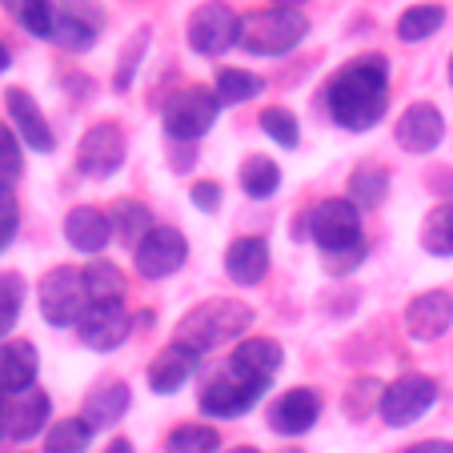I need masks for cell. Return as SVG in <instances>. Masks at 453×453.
<instances>
[{"label":"cell","mask_w":453,"mask_h":453,"mask_svg":"<svg viewBox=\"0 0 453 453\" xmlns=\"http://www.w3.org/2000/svg\"><path fill=\"white\" fill-rule=\"evenodd\" d=\"M109 217H112V233H117V241L128 245V249H137L141 241H145V233L157 225L153 209L137 197H117V205L109 209Z\"/></svg>","instance_id":"484cf974"},{"label":"cell","mask_w":453,"mask_h":453,"mask_svg":"<svg viewBox=\"0 0 453 453\" xmlns=\"http://www.w3.org/2000/svg\"><path fill=\"white\" fill-rule=\"evenodd\" d=\"M237 28H241V17L225 4V0H205L201 9L188 12L185 41L197 57L213 60V57H225V52L237 44Z\"/></svg>","instance_id":"30bf717a"},{"label":"cell","mask_w":453,"mask_h":453,"mask_svg":"<svg viewBox=\"0 0 453 453\" xmlns=\"http://www.w3.org/2000/svg\"><path fill=\"white\" fill-rule=\"evenodd\" d=\"M101 453H137V445L128 441V437H112V441H109V445H104V449H101Z\"/></svg>","instance_id":"bcb514c9"},{"label":"cell","mask_w":453,"mask_h":453,"mask_svg":"<svg viewBox=\"0 0 453 453\" xmlns=\"http://www.w3.org/2000/svg\"><path fill=\"white\" fill-rule=\"evenodd\" d=\"M25 173V141L17 137V128L0 120V180H20Z\"/></svg>","instance_id":"f35d334b"},{"label":"cell","mask_w":453,"mask_h":453,"mask_svg":"<svg viewBox=\"0 0 453 453\" xmlns=\"http://www.w3.org/2000/svg\"><path fill=\"white\" fill-rule=\"evenodd\" d=\"M421 249L429 257H453V201H437L421 221Z\"/></svg>","instance_id":"e575fe53"},{"label":"cell","mask_w":453,"mask_h":453,"mask_svg":"<svg viewBox=\"0 0 453 453\" xmlns=\"http://www.w3.org/2000/svg\"><path fill=\"white\" fill-rule=\"evenodd\" d=\"M0 217H20V205H17V180H0Z\"/></svg>","instance_id":"7bdbcfd3"},{"label":"cell","mask_w":453,"mask_h":453,"mask_svg":"<svg viewBox=\"0 0 453 453\" xmlns=\"http://www.w3.org/2000/svg\"><path fill=\"white\" fill-rule=\"evenodd\" d=\"M261 133H265L273 145H281V149H297V145H301V125H297V117H293L289 109H281V104H273V109L261 112Z\"/></svg>","instance_id":"8d00e7d4"},{"label":"cell","mask_w":453,"mask_h":453,"mask_svg":"<svg viewBox=\"0 0 453 453\" xmlns=\"http://www.w3.org/2000/svg\"><path fill=\"white\" fill-rule=\"evenodd\" d=\"M25 297H28V281L17 269H0V342L12 337L20 313H25Z\"/></svg>","instance_id":"d590c367"},{"label":"cell","mask_w":453,"mask_h":453,"mask_svg":"<svg viewBox=\"0 0 453 453\" xmlns=\"http://www.w3.org/2000/svg\"><path fill=\"white\" fill-rule=\"evenodd\" d=\"M36 309L52 329H77L81 313L88 309L85 277L77 265H52L36 281Z\"/></svg>","instance_id":"8992f818"},{"label":"cell","mask_w":453,"mask_h":453,"mask_svg":"<svg viewBox=\"0 0 453 453\" xmlns=\"http://www.w3.org/2000/svg\"><path fill=\"white\" fill-rule=\"evenodd\" d=\"M269 389H273V381H257V377H241L233 369H221L217 377H209L201 385L197 410L209 421H237L265 402Z\"/></svg>","instance_id":"277c9868"},{"label":"cell","mask_w":453,"mask_h":453,"mask_svg":"<svg viewBox=\"0 0 453 453\" xmlns=\"http://www.w3.org/2000/svg\"><path fill=\"white\" fill-rule=\"evenodd\" d=\"M321 410H326V402H321V394H317L313 385H293V389H285L269 405L265 421L277 437H305L321 421Z\"/></svg>","instance_id":"9a60e30c"},{"label":"cell","mask_w":453,"mask_h":453,"mask_svg":"<svg viewBox=\"0 0 453 453\" xmlns=\"http://www.w3.org/2000/svg\"><path fill=\"white\" fill-rule=\"evenodd\" d=\"M169 161H173V173H188L193 165H197V145H188V141H173Z\"/></svg>","instance_id":"b9f144b4"},{"label":"cell","mask_w":453,"mask_h":453,"mask_svg":"<svg viewBox=\"0 0 453 453\" xmlns=\"http://www.w3.org/2000/svg\"><path fill=\"white\" fill-rule=\"evenodd\" d=\"M394 141H397V149H405V153H413V157L434 153V149L445 141L441 109H437V104H429V101H413L410 109L397 117Z\"/></svg>","instance_id":"e0dca14e"},{"label":"cell","mask_w":453,"mask_h":453,"mask_svg":"<svg viewBox=\"0 0 453 453\" xmlns=\"http://www.w3.org/2000/svg\"><path fill=\"white\" fill-rule=\"evenodd\" d=\"M145 49H149V28H137L133 41L120 49L117 77H112V88H117V93H128V85L137 81V69H141V60H145Z\"/></svg>","instance_id":"74e56055"},{"label":"cell","mask_w":453,"mask_h":453,"mask_svg":"<svg viewBox=\"0 0 453 453\" xmlns=\"http://www.w3.org/2000/svg\"><path fill=\"white\" fill-rule=\"evenodd\" d=\"M225 104L217 101L213 88L205 85H188L180 93H173L161 109V125H165V137L169 141H188V145H197L205 137L209 128L217 125Z\"/></svg>","instance_id":"52a82bcc"},{"label":"cell","mask_w":453,"mask_h":453,"mask_svg":"<svg viewBox=\"0 0 453 453\" xmlns=\"http://www.w3.org/2000/svg\"><path fill=\"white\" fill-rule=\"evenodd\" d=\"M273 269V249H269L265 237H257V233H245V237H233L229 249H225V273H229L233 285L241 289H253L261 285Z\"/></svg>","instance_id":"d6986e66"},{"label":"cell","mask_w":453,"mask_h":453,"mask_svg":"<svg viewBox=\"0 0 453 453\" xmlns=\"http://www.w3.org/2000/svg\"><path fill=\"white\" fill-rule=\"evenodd\" d=\"M225 453H261L257 445H233V449H225Z\"/></svg>","instance_id":"f907efd6"},{"label":"cell","mask_w":453,"mask_h":453,"mask_svg":"<svg viewBox=\"0 0 453 453\" xmlns=\"http://www.w3.org/2000/svg\"><path fill=\"white\" fill-rule=\"evenodd\" d=\"M65 241H69V249L81 257H101L104 249L117 241L109 209H96V205L69 209V213H65Z\"/></svg>","instance_id":"ffe728a7"},{"label":"cell","mask_w":453,"mask_h":453,"mask_svg":"<svg viewBox=\"0 0 453 453\" xmlns=\"http://www.w3.org/2000/svg\"><path fill=\"white\" fill-rule=\"evenodd\" d=\"M52 426V397L44 389H25V394H9V410H4V434L9 441L28 445L33 437H44Z\"/></svg>","instance_id":"ac0fdd59"},{"label":"cell","mask_w":453,"mask_h":453,"mask_svg":"<svg viewBox=\"0 0 453 453\" xmlns=\"http://www.w3.org/2000/svg\"><path fill=\"white\" fill-rule=\"evenodd\" d=\"M281 453H305V449H281Z\"/></svg>","instance_id":"f5cc1de1"},{"label":"cell","mask_w":453,"mask_h":453,"mask_svg":"<svg viewBox=\"0 0 453 453\" xmlns=\"http://www.w3.org/2000/svg\"><path fill=\"white\" fill-rule=\"evenodd\" d=\"M402 326H405V334L421 345L441 342V337L453 329V293L449 289L413 293L405 313H402Z\"/></svg>","instance_id":"5bb4252c"},{"label":"cell","mask_w":453,"mask_h":453,"mask_svg":"<svg viewBox=\"0 0 453 453\" xmlns=\"http://www.w3.org/2000/svg\"><path fill=\"white\" fill-rule=\"evenodd\" d=\"M128 157V137L117 120H96L85 128V137L77 145V169L88 180H109L125 169Z\"/></svg>","instance_id":"9c48e42d"},{"label":"cell","mask_w":453,"mask_h":453,"mask_svg":"<svg viewBox=\"0 0 453 453\" xmlns=\"http://www.w3.org/2000/svg\"><path fill=\"white\" fill-rule=\"evenodd\" d=\"M81 277H85L88 305H125L128 277L120 273V265H112L104 253L88 257V265H81Z\"/></svg>","instance_id":"d4e9b609"},{"label":"cell","mask_w":453,"mask_h":453,"mask_svg":"<svg viewBox=\"0 0 453 453\" xmlns=\"http://www.w3.org/2000/svg\"><path fill=\"white\" fill-rule=\"evenodd\" d=\"M441 25H445L441 4H434V0H426V4H410V9L397 17V41L421 44V41H429L434 33H441Z\"/></svg>","instance_id":"836d02e7"},{"label":"cell","mask_w":453,"mask_h":453,"mask_svg":"<svg viewBox=\"0 0 453 453\" xmlns=\"http://www.w3.org/2000/svg\"><path fill=\"white\" fill-rule=\"evenodd\" d=\"M4 410H9V394L0 389V441H9V434H4Z\"/></svg>","instance_id":"c3c4849f"},{"label":"cell","mask_w":453,"mask_h":453,"mask_svg":"<svg viewBox=\"0 0 453 453\" xmlns=\"http://www.w3.org/2000/svg\"><path fill=\"white\" fill-rule=\"evenodd\" d=\"M326 109L334 125L345 133L377 128L389 109V60L365 52V57H353L349 65H342L326 85Z\"/></svg>","instance_id":"6da1fadb"},{"label":"cell","mask_w":453,"mask_h":453,"mask_svg":"<svg viewBox=\"0 0 453 453\" xmlns=\"http://www.w3.org/2000/svg\"><path fill=\"white\" fill-rule=\"evenodd\" d=\"M389 173L381 169V165H357V169L349 173V180H345V197L353 201V205L365 213V209H381L385 197H389Z\"/></svg>","instance_id":"4316f807"},{"label":"cell","mask_w":453,"mask_h":453,"mask_svg":"<svg viewBox=\"0 0 453 453\" xmlns=\"http://www.w3.org/2000/svg\"><path fill=\"white\" fill-rule=\"evenodd\" d=\"M4 109H9V120H12V128H17V137L25 141V149H33V153H52V149H57L49 117H44V109L36 104V96L28 93V88L12 85L9 93H4Z\"/></svg>","instance_id":"44dd1931"},{"label":"cell","mask_w":453,"mask_h":453,"mask_svg":"<svg viewBox=\"0 0 453 453\" xmlns=\"http://www.w3.org/2000/svg\"><path fill=\"white\" fill-rule=\"evenodd\" d=\"M237 180H241V193H245L249 201H269L277 188H281V169H277L273 157L253 153L241 161Z\"/></svg>","instance_id":"83f0119b"},{"label":"cell","mask_w":453,"mask_h":453,"mask_svg":"<svg viewBox=\"0 0 453 453\" xmlns=\"http://www.w3.org/2000/svg\"><path fill=\"white\" fill-rule=\"evenodd\" d=\"M317 245V253H337V249H353L365 241L361 233V209L349 197H326L317 201L305 217H301V233Z\"/></svg>","instance_id":"5b68a950"},{"label":"cell","mask_w":453,"mask_h":453,"mask_svg":"<svg viewBox=\"0 0 453 453\" xmlns=\"http://www.w3.org/2000/svg\"><path fill=\"white\" fill-rule=\"evenodd\" d=\"M4 12L17 20L25 33L36 41H52V25H57V0H0Z\"/></svg>","instance_id":"1f68e13d"},{"label":"cell","mask_w":453,"mask_h":453,"mask_svg":"<svg viewBox=\"0 0 453 453\" xmlns=\"http://www.w3.org/2000/svg\"><path fill=\"white\" fill-rule=\"evenodd\" d=\"M309 36V20L297 9H261L241 17L237 28V49H245L249 57H285Z\"/></svg>","instance_id":"3957f363"},{"label":"cell","mask_w":453,"mask_h":453,"mask_svg":"<svg viewBox=\"0 0 453 453\" xmlns=\"http://www.w3.org/2000/svg\"><path fill=\"white\" fill-rule=\"evenodd\" d=\"M449 85H453V57H449Z\"/></svg>","instance_id":"816d5d0a"},{"label":"cell","mask_w":453,"mask_h":453,"mask_svg":"<svg viewBox=\"0 0 453 453\" xmlns=\"http://www.w3.org/2000/svg\"><path fill=\"white\" fill-rule=\"evenodd\" d=\"M213 93L225 109H237V104L257 101V96L265 93V81L257 77V73H249V69H233V65H225V69H217Z\"/></svg>","instance_id":"f546056e"},{"label":"cell","mask_w":453,"mask_h":453,"mask_svg":"<svg viewBox=\"0 0 453 453\" xmlns=\"http://www.w3.org/2000/svg\"><path fill=\"white\" fill-rule=\"evenodd\" d=\"M281 365H285L281 342L261 337V334L241 337L229 349V361H225V369H233V373H241V377H257V381H273V377L281 373Z\"/></svg>","instance_id":"7402d4cb"},{"label":"cell","mask_w":453,"mask_h":453,"mask_svg":"<svg viewBox=\"0 0 453 453\" xmlns=\"http://www.w3.org/2000/svg\"><path fill=\"white\" fill-rule=\"evenodd\" d=\"M201 357H205L201 349H193L188 342L173 337V342L165 345V349L157 353L153 361H149V369H145L149 389H153L157 397H173V394H180V389H185V385L193 381V377H197Z\"/></svg>","instance_id":"4fadbf2b"},{"label":"cell","mask_w":453,"mask_h":453,"mask_svg":"<svg viewBox=\"0 0 453 453\" xmlns=\"http://www.w3.org/2000/svg\"><path fill=\"white\" fill-rule=\"evenodd\" d=\"M17 233H20V217H0V257L12 249Z\"/></svg>","instance_id":"f6af8a7d"},{"label":"cell","mask_w":453,"mask_h":453,"mask_svg":"<svg viewBox=\"0 0 453 453\" xmlns=\"http://www.w3.org/2000/svg\"><path fill=\"white\" fill-rule=\"evenodd\" d=\"M402 453H453V441H445V437H426V441L405 445Z\"/></svg>","instance_id":"ee69618b"},{"label":"cell","mask_w":453,"mask_h":453,"mask_svg":"<svg viewBox=\"0 0 453 453\" xmlns=\"http://www.w3.org/2000/svg\"><path fill=\"white\" fill-rule=\"evenodd\" d=\"M101 33H104V9L96 0H57L52 44H60L65 52H88Z\"/></svg>","instance_id":"7c38bea8"},{"label":"cell","mask_w":453,"mask_h":453,"mask_svg":"<svg viewBox=\"0 0 453 453\" xmlns=\"http://www.w3.org/2000/svg\"><path fill=\"white\" fill-rule=\"evenodd\" d=\"M369 257V245L361 241V245H353V249H337V253H321V269H326L329 277H349V273H357L361 269V261Z\"/></svg>","instance_id":"ab89813d"},{"label":"cell","mask_w":453,"mask_h":453,"mask_svg":"<svg viewBox=\"0 0 453 453\" xmlns=\"http://www.w3.org/2000/svg\"><path fill=\"white\" fill-rule=\"evenodd\" d=\"M277 9H301V4H305V0H273Z\"/></svg>","instance_id":"681fc988"},{"label":"cell","mask_w":453,"mask_h":453,"mask_svg":"<svg viewBox=\"0 0 453 453\" xmlns=\"http://www.w3.org/2000/svg\"><path fill=\"white\" fill-rule=\"evenodd\" d=\"M93 437H96V429L88 426L81 413H73V418H60V421H52V426L44 429L41 453H88Z\"/></svg>","instance_id":"f1b7e54d"},{"label":"cell","mask_w":453,"mask_h":453,"mask_svg":"<svg viewBox=\"0 0 453 453\" xmlns=\"http://www.w3.org/2000/svg\"><path fill=\"white\" fill-rule=\"evenodd\" d=\"M188 201H193V209H197V213L213 217L217 209H221V201H225L221 180H193V185H188Z\"/></svg>","instance_id":"60d3db41"},{"label":"cell","mask_w":453,"mask_h":453,"mask_svg":"<svg viewBox=\"0 0 453 453\" xmlns=\"http://www.w3.org/2000/svg\"><path fill=\"white\" fill-rule=\"evenodd\" d=\"M41 377V349L28 337H4L0 342V389L25 394Z\"/></svg>","instance_id":"cb8c5ba5"},{"label":"cell","mask_w":453,"mask_h":453,"mask_svg":"<svg viewBox=\"0 0 453 453\" xmlns=\"http://www.w3.org/2000/svg\"><path fill=\"white\" fill-rule=\"evenodd\" d=\"M381 394H385V381H377V377H353L349 385H345V397H342V413L349 421H369L377 418V410H381Z\"/></svg>","instance_id":"d6a6232c"},{"label":"cell","mask_w":453,"mask_h":453,"mask_svg":"<svg viewBox=\"0 0 453 453\" xmlns=\"http://www.w3.org/2000/svg\"><path fill=\"white\" fill-rule=\"evenodd\" d=\"M253 321H257V313H253L249 301L209 297V301L193 305L185 317H180L177 337L188 342L193 349H201V353H213V349H225V345H237L241 337H249Z\"/></svg>","instance_id":"7a4b0ae2"},{"label":"cell","mask_w":453,"mask_h":453,"mask_svg":"<svg viewBox=\"0 0 453 453\" xmlns=\"http://www.w3.org/2000/svg\"><path fill=\"white\" fill-rule=\"evenodd\" d=\"M12 69V49L4 41H0V77H4V73Z\"/></svg>","instance_id":"7dc6e473"},{"label":"cell","mask_w":453,"mask_h":453,"mask_svg":"<svg viewBox=\"0 0 453 453\" xmlns=\"http://www.w3.org/2000/svg\"><path fill=\"white\" fill-rule=\"evenodd\" d=\"M133 313H128L125 305H88L85 313H81L77 321V337L85 349L93 353H112L120 349V345L128 342V334H133Z\"/></svg>","instance_id":"2e32d148"},{"label":"cell","mask_w":453,"mask_h":453,"mask_svg":"<svg viewBox=\"0 0 453 453\" xmlns=\"http://www.w3.org/2000/svg\"><path fill=\"white\" fill-rule=\"evenodd\" d=\"M221 429L205 421H180L165 437V453H221Z\"/></svg>","instance_id":"4dcf8cb0"},{"label":"cell","mask_w":453,"mask_h":453,"mask_svg":"<svg viewBox=\"0 0 453 453\" xmlns=\"http://www.w3.org/2000/svg\"><path fill=\"white\" fill-rule=\"evenodd\" d=\"M437 394H441V385H437L429 373H418V369H410V373H397L394 381L385 385L377 418H381L389 429L418 426V421L437 405Z\"/></svg>","instance_id":"ba28073f"},{"label":"cell","mask_w":453,"mask_h":453,"mask_svg":"<svg viewBox=\"0 0 453 453\" xmlns=\"http://www.w3.org/2000/svg\"><path fill=\"white\" fill-rule=\"evenodd\" d=\"M128 410H133V385L120 381V377H104V381H96L85 394V402H81V418H85L96 434L120 426V418H125Z\"/></svg>","instance_id":"603a6c76"},{"label":"cell","mask_w":453,"mask_h":453,"mask_svg":"<svg viewBox=\"0 0 453 453\" xmlns=\"http://www.w3.org/2000/svg\"><path fill=\"white\" fill-rule=\"evenodd\" d=\"M188 261V241L177 225H153L137 249H133V269L145 281H165L177 277Z\"/></svg>","instance_id":"8fae6325"}]
</instances>
